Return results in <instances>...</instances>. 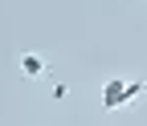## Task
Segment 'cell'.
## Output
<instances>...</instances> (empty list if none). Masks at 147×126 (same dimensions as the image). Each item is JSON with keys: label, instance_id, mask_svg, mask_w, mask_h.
<instances>
[{"label": "cell", "instance_id": "3", "mask_svg": "<svg viewBox=\"0 0 147 126\" xmlns=\"http://www.w3.org/2000/svg\"><path fill=\"white\" fill-rule=\"evenodd\" d=\"M65 94H69V85H65V81H53V98H57V102H61Z\"/></svg>", "mask_w": 147, "mask_h": 126}, {"label": "cell", "instance_id": "2", "mask_svg": "<svg viewBox=\"0 0 147 126\" xmlns=\"http://www.w3.org/2000/svg\"><path fill=\"white\" fill-rule=\"evenodd\" d=\"M16 69H21L25 81H41V77L49 73V65H45L41 53H21V57H16Z\"/></svg>", "mask_w": 147, "mask_h": 126}, {"label": "cell", "instance_id": "1", "mask_svg": "<svg viewBox=\"0 0 147 126\" xmlns=\"http://www.w3.org/2000/svg\"><path fill=\"white\" fill-rule=\"evenodd\" d=\"M143 94H147V81L143 77H131V81H127L123 73H115V77L102 81V110H123V106L139 102Z\"/></svg>", "mask_w": 147, "mask_h": 126}]
</instances>
